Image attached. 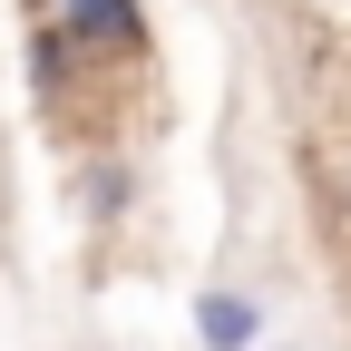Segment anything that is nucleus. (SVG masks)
I'll list each match as a JSON object with an SVG mask.
<instances>
[{"mask_svg":"<svg viewBox=\"0 0 351 351\" xmlns=\"http://www.w3.org/2000/svg\"><path fill=\"white\" fill-rule=\"evenodd\" d=\"M49 20L69 29L78 59H147V10L137 0H59Z\"/></svg>","mask_w":351,"mask_h":351,"instance_id":"obj_1","label":"nucleus"},{"mask_svg":"<svg viewBox=\"0 0 351 351\" xmlns=\"http://www.w3.org/2000/svg\"><path fill=\"white\" fill-rule=\"evenodd\" d=\"M69 78H78L69 29H59V20H39V29H29V98H39V108H59V88H69Z\"/></svg>","mask_w":351,"mask_h":351,"instance_id":"obj_3","label":"nucleus"},{"mask_svg":"<svg viewBox=\"0 0 351 351\" xmlns=\"http://www.w3.org/2000/svg\"><path fill=\"white\" fill-rule=\"evenodd\" d=\"M195 341L205 351H254L263 341V302L254 293H195Z\"/></svg>","mask_w":351,"mask_h":351,"instance_id":"obj_2","label":"nucleus"},{"mask_svg":"<svg viewBox=\"0 0 351 351\" xmlns=\"http://www.w3.org/2000/svg\"><path fill=\"white\" fill-rule=\"evenodd\" d=\"M127 195H137V176H127L117 156H108V166H88V215H117Z\"/></svg>","mask_w":351,"mask_h":351,"instance_id":"obj_4","label":"nucleus"}]
</instances>
